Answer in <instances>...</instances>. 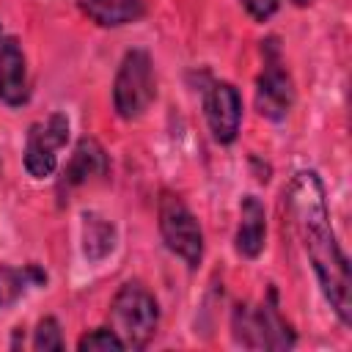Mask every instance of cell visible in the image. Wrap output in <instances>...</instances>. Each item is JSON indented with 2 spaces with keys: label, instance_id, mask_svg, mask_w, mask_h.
<instances>
[{
  "label": "cell",
  "instance_id": "e0dca14e",
  "mask_svg": "<svg viewBox=\"0 0 352 352\" xmlns=\"http://www.w3.org/2000/svg\"><path fill=\"white\" fill-rule=\"evenodd\" d=\"M239 3L250 14V19H256V22H267L280 8V0H239Z\"/></svg>",
  "mask_w": 352,
  "mask_h": 352
},
{
  "label": "cell",
  "instance_id": "6da1fadb",
  "mask_svg": "<svg viewBox=\"0 0 352 352\" xmlns=\"http://www.w3.org/2000/svg\"><path fill=\"white\" fill-rule=\"evenodd\" d=\"M289 212L311 261L316 283L344 327L352 324V278L349 258L338 245L330 223L327 192L316 170H297L289 182Z\"/></svg>",
  "mask_w": 352,
  "mask_h": 352
},
{
  "label": "cell",
  "instance_id": "52a82bcc",
  "mask_svg": "<svg viewBox=\"0 0 352 352\" xmlns=\"http://www.w3.org/2000/svg\"><path fill=\"white\" fill-rule=\"evenodd\" d=\"M69 140V118L55 110L44 121L30 124L25 138V170L33 179H50L58 170V151Z\"/></svg>",
  "mask_w": 352,
  "mask_h": 352
},
{
  "label": "cell",
  "instance_id": "4fadbf2b",
  "mask_svg": "<svg viewBox=\"0 0 352 352\" xmlns=\"http://www.w3.org/2000/svg\"><path fill=\"white\" fill-rule=\"evenodd\" d=\"M116 242H118V231L113 220H107L94 209L82 212V253L88 261H104L116 250Z\"/></svg>",
  "mask_w": 352,
  "mask_h": 352
},
{
  "label": "cell",
  "instance_id": "7c38bea8",
  "mask_svg": "<svg viewBox=\"0 0 352 352\" xmlns=\"http://www.w3.org/2000/svg\"><path fill=\"white\" fill-rule=\"evenodd\" d=\"M80 11L99 28H121L146 14V0H80Z\"/></svg>",
  "mask_w": 352,
  "mask_h": 352
},
{
  "label": "cell",
  "instance_id": "7a4b0ae2",
  "mask_svg": "<svg viewBox=\"0 0 352 352\" xmlns=\"http://www.w3.org/2000/svg\"><path fill=\"white\" fill-rule=\"evenodd\" d=\"M231 336L245 349H292L297 344V333L280 316L275 302V289L258 305L239 302L231 314Z\"/></svg>",
  "mask_w": 352,
  "mask_h": 352
},
{
  "label": "cell",
  "instance_id": "9a60e30c",
  "mask_svg": "<svg viewBox=\"0 0 352 352\" xmlns=\"http://www.w3.org/2000/svg\"><path fill=\"white\" fill-rule=\"evenodd\" d=\"M33 349H38V352H60L63 349V336H60V324H58L55 316H44L36 324Z\"/></svg>",
  "mask_w": 352,
  "mask_h": 352
},
{
  "label": "cell",
  "instance_id": "9c48e42d",
  "mask_svg": "<svg viewBox=\"0 0 352 352\" xmlns=\"http://www.w3.org/2000/svg\"><path fill=\"white\" fill-rule=\"evenodd\" d=\"M110 170V160H107V151L102 148V143L96 138H80L63 173H60V182H58V192L60 195H69L72 190L99 179V176H107Z\"/></svg>",
  "mask_w": 352,
  "mask_h": 352
},
{
  "label": "cell",
  "instance_id": "8fae6325",
  "mask_svg": "<svg viewBox=\"0 0 352 352\" xmlns=\"http://www.w3.org/2000/svg\"><path fill=\"white\" fill-rule=\"evenodd\" d=\"M267 242V212L256 195H245L239 201V226L234 236V250L242 258H256Z\"/></svg>",
  "mask_w": 352,
  "mask_h": 352
},
{
  "label": "cell",
  "instance_id": "8992f818",
  "mask_svg": "<svg viewBox=\"0 0 352 352\" xmlns=\"http://www.w3.org/2000/svg\"><path fill=\"white\" fill-rule=\"evenodd\" d=\"M264 69L256 80V110L267 121H283L294 107V82L280 63V50L275 38H267L261 47Z\"/></svg>",
  "mask_w": 352,
  "mask_h": 352
},
{
  "label": "cell",
  "instance_id": "2e32d148",
  "mask_svg": "<svg viewBox=\"0 0 352 352\" xmlns=\"http://www.w3.org/2000/svg\"><path fill=\"white\" fill-rule=\"evenodd\" d=\"M77 349L80 352H107V349H126V346L113 327H96L77 341Z\"/></svg>",
  "mask_w": 352,
  "mask_h": 352
},
{
  "label": "cell",
  "instance_id": "5bb4252c",
  "mask_svg": "<svg viewBox=\"0 0 352 352\" xmlns=\"http://www.w3.org/2000/svg\"><path fill=\"white\" fill-rule=\"evenodd\" d=\"M44 283H47V272L38 264H22V267L0 264V308L14 305L30 289L44 286Z\"/></svg>",
  "mask_w": 352,
  "mask_h": 352
},
{
  "label": "cell",
  "instance_id": "ba28073f",
  "mask_svg": "<svg viewBox=\"0 0 352 352\" xmlns=\"http://www.w3.org/2000/svg\"><path fill=\"white\" fill-rule=\"evenodd\" d=\"M204 116L212 138L220 146H231L242 124V96L231 82H212L204 94Z\"/></svg>",
  "mask_w": 352,
  "mask_h": 352
},
{
  "label": "cell",
  "instance_id": "ac0fdd59",
  "mask_svg": "<svg viewBox=\"0 0 352 352\" xmlns=\"http://www.w3.org/2000/svg\"><path fill=\"white\" fill-rule=\"evenodd\" d=\"M292 3H294V6H300V8H305V6H311L314 0H292Z\"/></svg>",
  "mask_w": 352,
  "mask_h": 352
},
{
  "label": "cell",
  "instance_id": "30bf717a",
  "mask_svg": "<svg viewBox=\"0 0 352 352\" xmlns=\"http://www.w3.org/2000/svg\"><path fill=\"white\" fill-rule=\"evenodd\" d=\"M30 99L28 60L16 36L0 38V102L8 107H22Z\"/></svg>",
  "mask_w": 352,
  "mask_h": 352
},
{
  "label": "cell",
  "instance_id": "3957f363",
  "mask_svg": "<svg viewBox=\"0 0 352 352\" xmlns=\"http://www.w3.org/2000/svg\"><path fill=\"white\" fill-rule=\"evenodd\" d=\"M110 316H113V330L121 336L124 346L146 349L157 336L160 305L157 297L140 280H126L121 283V289L110 302Z\"/></svg>",
  "mask_w": 352,
  "mask_h": 352
},
{
  "label": "cell",
  "instance_id": "5b68a950",
  "mask_svg": "<svg viewBox=\"0 0 352 352\" xmlns=\"http://www.w3.org/2000/svg\"><path fill=\"white\" fill-rule=\"evenodd\" d=\"M157 223L165 248L195 270L204 261V231L190 206L176 192H162L157 204Z\"/></svg>",
  "mask_w": 352,
  "mask_h": 352
},
{
  "label": "cell",
  "instance_id": "277c9868",
  "mask_svg": "<svg viewBox=\"0 0 352 352\" xmlns=\"http://www.w3.org/2000/svg\"><path fill=\"white\" fill-rule=\"evenodd\" d=\"M157 96L154 63L146 50H129L116 72L113 80V110L124 121L140 118Z\"/></svg>",
  "mask_w": 352,
  "mask_h": 352
}]
</instances>
